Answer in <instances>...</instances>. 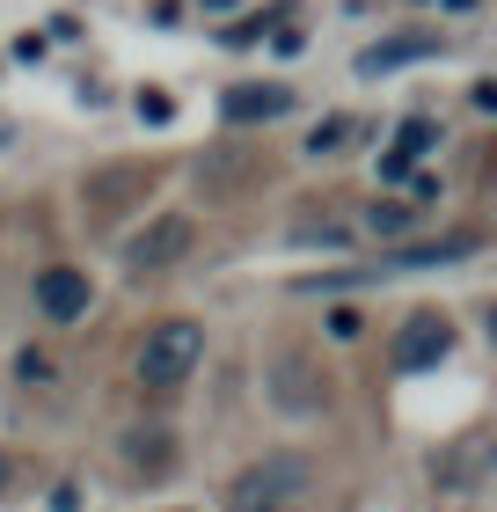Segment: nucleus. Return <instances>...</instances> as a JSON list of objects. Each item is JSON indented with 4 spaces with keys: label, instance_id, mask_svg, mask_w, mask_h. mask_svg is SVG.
Returning a JSON list of instances; mask_svg holds the SVG:
<instances>
[{
    "label": "nucleus",
    "instance_id": "obj_1",
    "mask_svg": "<svg viewBox=\"0 0 497 512\" xmlns=\"http://www.w3.org/2000/svg\"><path fill=\"white\" fill-rule=\"evenodd\" d=\"M307 491H315V461L307 454H264L234 476L227 491V512H293Z\"/></svg>",
    "mask_w": 497,
    "mask_h": 512
},
{
    "label": "nucleus",
    "instance_id": "obj_2",
    "mask_svg": "<svg viewBox=\"0 0 497 512\" xmlns=\"http://www.w3.org/2000/svg\"><path fill=\"white\" fill-rule=\"evenodd\" d=\"M198 359H205L198 322H161V330H147V344H139V381L147 388H183Z\"/></svg>",
    "mask_w": 497,
    "mask_h": 512
},
{
    "label": "nucleus",
    "instance_id": "obj_3",
    "mask_svg": "<svg viewBox=\"0 0 497 512\" xmlns=\"http://www.w3.org/2000/svg\"><path fill=\"white\" fill-rule=\"evenodd\" d=\"M191 242H198V227H191V213H154L139 235L125 242V271H169V264H183L191 256Z\"/></svg>",
    "mask_w": 497,
    "mask_h": 512
},
{
    "label": "nucleus",
    "instance_id": "obj_4",
    "mask_svg": "<svg viewBox=\"0 0 497 512\" xmlns=\"http://www.w3.org/2000/svg\"><path fill=\"white\" fill-rule=\"evenodd\" d=\"M446 352H454V322L446 315H410L395 337V366L402 374H424V366H439Z\"/></svg>",
    "mask_w": 497,
    "mask_h": 512
},
{
    "label": "nucleus",
    "instance_id": "obj_5",
    "mask_svg": "<svg viewBox=\"0 0 497 512\" xmlns=\"http://www.w3.org/2000/svg\"><path fill=\"white\" fill-rule=\"evenodd\" d=\"M264 388H271V403H278V410H293V417L322 410V374H315V366H307L300 352H278V359H271V374H264Z\"/></svg>",
    "mask_w": 497,
    "mask_h": 512
},
{
    "label": "nucleus",
    "instance_id": "obj_6",
    "mask_svg": "<svg viewBox=\"0 0 497 512\" xmlns=\"http://www.w3.org/2000/svg\"><path fill=\"white\" fill-rule=\"evenodd\" d=\"M37 308L52 315V322H81L88 315V271H74V264L37 271Z\"/></svg>",
    "mask_w": 497,
    "mask_h": 512
},
{
    "label": "nucleus",
    "instance_id": "obj_7",
    "mask_svg": "<svg viewBox=\"0 0 497 512\" xmlns=\"http://www.w3.org/2000/svg\"><path fill=\"white\" fill-rule=\"evenodd\" d=\"M286 110H293V88L286 81H242V88H227V125L286 118Z\"/></svg>",
    "mask_w": 497,
    "mask_h": 512
},
{
    "label": "nucleus",
    "instance_id": "obj_8",
    "mask_svg": "<svg viewBox=\"0 0 497 512\" xmlns=\"http://www.w3.org/2000/svg\"><path fill=\"white\" fill-rule=\"evenodd\" d=\"M439 52H446L439 37L402 30V37H388V44H366V52H359V74H395V66H417V59H439Z\"/></svg>",
    "mask_w": 497,
    "mask_h": 512
},
{
    "label": "nucleus",
    "instance_id": "obj_9",
    "mask_svg": "<svg viewBox=\"0 0 497 512\" xmlns=\"http://www.w3.org/2000/svg\"><path fill=\"white\" fill-rule=\"evenodd\" d=\"M461 256H476V235H446V242H410V249H388L373 271H424V264H461Z\"/></svg>",
    "mask_w": 497,
    "mask_h": 512
},
{
    "label": "nucleus",
    "instance_id": "obj_10",
    "mask_svg": "<svg viewBox=\"0 0 497 512\" xmlns=\"http://www.w3.org/2000/svg\"><path fill=\"white\" fill-rule=\"evenodd\" d=\"M432 147H439V118H402L395 147L381 154V176H388V183H402V176L417 169V154H432Z\"/></svg>",
    "mask_w": 497,
    "mask_h": 512
},
{
    "label": "nucleus",
    "instance_id": "obj_11",
    "mask_svg": "<svg viewBox=\"0 0 497 512\" xmlns=\"http://www.w3.org/2000/svg\"><path fill=\"white\" fill-rule=\"evenodd\" d=\"M125 461H132V469H147V476H161V469H169V432H132L125 439Z\"/></svg>",
    "mask_w": 497,
    "mask_h": 512
},
{
    "label": "nucleus",
    "instance_id": "obj_12",
    "mask_svg": "<svg viewBox=\"0 0 497 512\" xmlns=\"http://www.w3.org/2000/svg\"><path fill=\"white\" fill-rule=\"evenodd\" d=\"M366 227H373V235H410V227H417V213H410V205H402V198H381V205H373V213H366Z\"/></svg>",
    "mask_w": 497,
    "mask_h": 512
},
{
    "label": "nucleus",
    "instance_id": "obj_13",
    "mask_svg": "<svg viewBox=\"0 0 497 512\" xmlns=\"http://www.w3.org/2000/svg\"><path fill=\"white\" fill-rule=\"evenodd\" d=\"M344 139H351V125H344V118H322L315 132H307V154H315V161H322V154H337V147H344Z\"/></svg>",
    "mask_w": 497,
    "mask_h": 512
},
{
    "label": "nucleus",
    "instance_id": "obj_14",
    "mask_svg": "<svg viewBox=\"0 0 497 512\" xmlns=\"http://www.w3.org/2000/svg\"><path fill=\"white\" fill-rule=\"evenodd\" d=\"M139 118H147V125H169V118H176V96H169V88H139Z\"/></svg>",
    "mask_w": 497,
    "mask_h": 512
},
{
    "label": "nucleus",
    "instance_id": "obj_15",
    "mask_svg": "<svg viewBox=\"0 0 497 512\" xmlns=\"http://www.w3.org/2000/svg\"><path fill=\"white\" fill-rule=\"evenodd\" d=\"M15 374H22V381H52V359H44V352H22Z\"/></svg>",
    "mask_w": 497,
    "mask_h": 512
},
{
    "label": "nucleus",
    "instance_id": "obj_16",
    "mask_svg": "<svg viewBox=\"0 0 497 512\" xmlns=\"http://www.w3.org/2000/svg\"><path fill=\"white\" fill-rule=\"evenodd\" d=\"M366 330V322L359 315H351V308H337V315H329V337H337V344H351V337H359Z\"/></svg>",
    "mask_w": 497,
    "mask_h": 512
},
{
    "label": "nucleus",
    "instance_id": "obj_17",
    "mask_svg": "<svg viewBox=\"0 0 497 512\" xmlns=\"http://www.w3.org/2000/svg\"><path fill=\"white\" fill-rule=\"evenodd\" d=\"M15 59H22V66H37V59H44V37H37V30H30V37H15Z\"/></svg>",
    "mask_w": 497,
    "mask_h": 512
},
{
    "label": "nucleus",
    "instance_id": "obj_18",
    "mask_svg": "<svg viewBox=\"0 0 497 512\" xmlns=\"http://www.w3.org/2000/svg\"><path fill=\"white\" fill-rule=\"evenodd\" d=\"M234 8H242V0H205V15H234Z\"/></svg>",
    "mask_w": 497,
    "mask_h": 512
},
{
    "label": "nucleus",
    "instance_id": "obj_19",
    "mask_svg": "<svg viewBox=\"0 0 497 512\" xmlns=\"http://www.w3.org/2000/svg\"><path fill=\"white\" fill-rule=\"evenodd\" d=\"M0 483H8V454H0Z\"/></svg>",
    "mask_w": 497,
    "mask_h": 512
}]
</instances>
